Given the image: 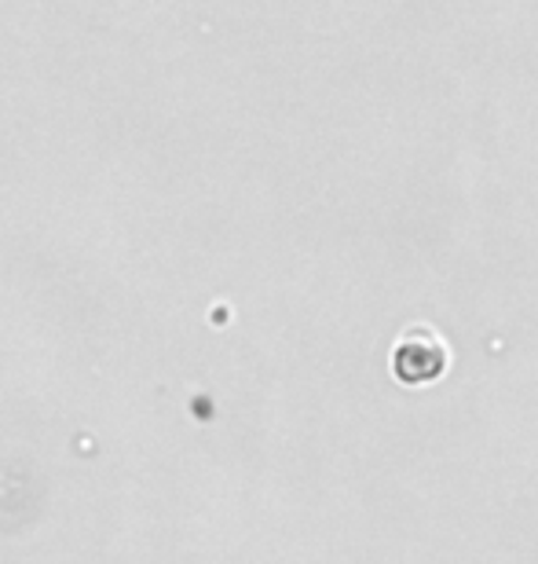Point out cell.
I'll use <instances>...</instances> for the list:
<instances>
[{
    "label": "cell",
    "mask_w": 538,
    "mask_h": 564,
    "mask_svg": "<svg viewBox=\"0 0 538 564\" xmlns=\"http://www.w3.org/2000/svg\"><path fill=\"white\" fill-rule=\"evenodd\" d=\"M392 370L403 386H429L447 370V341L429 323H407L392 345Z\"/></svg>",
    "instance_id": "cell-1"
}]
</instances>
